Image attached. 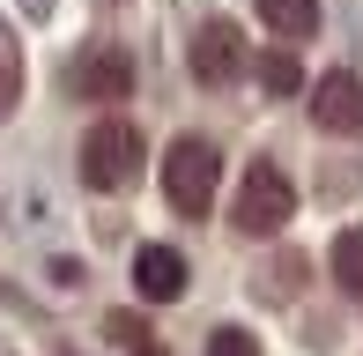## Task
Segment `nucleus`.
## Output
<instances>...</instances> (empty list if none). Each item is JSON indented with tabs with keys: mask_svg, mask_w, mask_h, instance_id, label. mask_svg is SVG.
<instances>
[{
	"mask_svg": "<svg viewBox=\"0 0 363 356\" xmlns=\"http://www.w3.org/2000/svg\"><path fill=\"white\" fill-rule=\"evenodd\" d=\"M104 327H111V342H134V349H148V334H141V319H134V312H111Z\"/></svg>",
	"mask_w": 363,
	"mask_h": 356,
	"instance_id": "12",
	"label": "nucleus"
},
{
	"mask_svg": "<svg viewBox=\"0 0 363 356\" xmlns=\"http://www.w3.org/2000/svg\"><path fill=\"white\" fill-rule=\"evenodd\" d=\"M289 208H296V193H289V178L259 156L252 171H245V186H238V208H230V223H238L245 238H274L289 223Z\"/></svg>",
	"mask_w": 363,
	"mask_h": 356,
	"instance_id": "3",
	"label": "nucleus"
},
{
	"mask_svg": "<svg viewBox=\"0 0 363 356\" xmlns=\"http://www.w3.org/2000/svg\"><path fill=\"white\" fill-rule=\"evenodd\" d=\"M8 111H15V52L0 45V119H8Z\"/></svg>",
	"mask_w": 363,
	"mask_h": 356,
	"instance_id": "13",
	"label": "nucleus"
},
{
	"mask_svg": "<svg viewBox=\"0 0 363 356\" xmlns=\"http://www.w3.org/2000/svg\"><path fill=\"white\" fill-rule=\"evenodd\" d=\"M259 82H267V96H296V89H304V67H296L289 52H267V60H259Z\"/></svg>",
	"mask_w": 363,
	"mask_h": 356,
	"instance_id": "10",
	"label": "nucleus"
},
{
	"mask_svg": "<svg viewBox=\"0 0 363 356\" xmlns=\"http://www.w3.org/2000/svg\"><path fill=\"white\" fill-rule=\"evenodd\" d=\"M82 178L96 193H119L126 178H141V126L134 119H96L82 134Z\"/></svg>",
	"mask_w": 363,
	"mask_h": 356,
	"instance_id": "1",
	"label": "nucleus"
},
{
	"mask_svg": "<svg viewBox=\"0 0 363 356\" xmlns=\"http://www.w3.org/2000/svg\"><path fill=\"white\" fill-rule=\"evenodd\" d=\"M216 178H223V164H216V149H208V141H193V134L171 141V156H163V193H171L178 216H208Z\"/></svg>",
	"mask_w": 363,
	"mask_h": 356,
	"instance_id": "2",
	"label": "nucleus"
},
{
	"mask_svg": "<svg viewBox=\"0 0 363 356\" xmlns=\"http://www.w3.org/2000/svg\"><path fill=\"white\" fill-rule=\"evenodd\" d=\"M134 356H163V349H156V342H148V349H134Z\"/></svg>",
	"mask_w": 363,
	"mask_h": 356,
	"instance_id": "14",
	"label": "nucleus"
},
{
	"mask_svg": "<svg viewBox=\"0 0 363 356\" xmlns=\"http://www.w3.org/2000/svg\"><path fill=\"white\" fill-rule=\"evenodd\" d=\"M334 282L349 289V297H363V230H341L334 238Z\"/></svg>",
	"mask_w": 363,
	"mask_h": 356,
	"instance_id": "9",
	"label": "nucleus"
},
{
	"mask_svg": "<svg viewBox=\"0 0 363 356\" xmlns=\"http://www.w3.org/2000/svg\"><path fill=\"white\" fill-rule=\"evenodd\" d=\"M311 119H319L326 134H363V74L334 67L319 89H311Z\"/></svg>",
	"mask_w": 363,
	"mask_h": 356,
	"instance_id": "5",
	"label": "nucleus"
},
{
	"mask_svg": "<svg viewBox=\"0 0 363 356\" xmlns=\"http://www.w3.org/2000/svg\"><path fill=\"white\" fill-rule=\"evenodd\" d=\"M134 289L148 304H171V297H186V260H178L171 245H148L141 260H134Z\"/></svg>",
	"mask_w": 363,
	"mask_h": 356,
	"instance_id": "7",
	"label": "nucleus"
},
{
	"mask_svg": "<svg viewBox=\"0 0 363 356\" xmlns=\"http://www.w3.org/2000/svg\"><path fill=\"white\" fill-rule=\"evenodd\" d=\"M252 8L274 38H311L319 30V0H252Z\"/></svg>",
	"mask_w": 363,
	"mask_h": 356,
	"instance_id": "8",
	"label": "nucleus"
},
{
	"mask_svg": "<svg viewBox=\"0 0 363 356\" xmlns=\"http://www.w3.org/2000/svg\"><path fill=\"white\" fill-rule=\"evenodd\" d=\"M193 74H201L208 89H223V82H238L245 74V30L238 23H201V38H193Z\"/></svg>",
	"mask_w": 363,
	"mask_h": 356,
	"instance_id": "4",
	"label": "nucleus"
},
{
	"mask_svg": "<svg viewBox=\"0 0 363 356\" xmlns=\"http://www.w3.org/2000/svg\"><path fill=\"white\" fill-rule=\"evenodd\" d=\"M74 89L96 96V104H119V96H134V60L119 45H96V52L74 60Z\"/></svg>",
	"mask_w": 363,
	"mask_h": 356,
	"instance_id": "6",
	"label": "nucleus"
},
{
	"mask_svg": "<svg viewBox=\"0 0 363 356\" xmlns=\"http://www.w3.org/2000/svg\"><path fill=\"white\" fill-rule=\"evenodd\" d=\"M208 356H259V342H252L245 327H223L216 342H208Z\"/></svg>",
	"mask_w": 363,
	"mask_h": 356,
	"instance_id": "11",
	"label": "nucleus"
}]
</instances>
